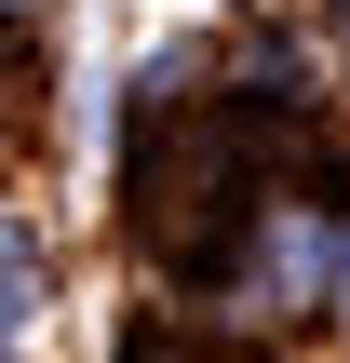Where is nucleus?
<instances>
[{"label":"nucleus","mask_w":350,"mask_h":363,"mask_svg":"<svg viewBox=\"0 0 350 363\" xmlns=\"http://www.w3.org/2000/svg\"><path fill=\"white\" fill-rule=\"evenodd\" d=\"M121 363H229V350H202V337H135Z\"/></svg>","instance_id":"nucleus-3"},{"label":"nucleus","mask_w":350,"mask_h":363,"mask_svg":"<svg viewBox=\"0 0 350 363\" xmlns=\"http://www.w3.org/2000/svg\"><path fill=\"white\" fill-rule=\"evenodd\" d=\"M121 162H135L121 216H135L148 269H175V283L229 269V256L256 242V216H270L256 108H243V94H202V81H189V54H148V81L121 94Z\"/></svg>","instance_id":"nucleus-1"},{"label":"nucleus","mask_w":350,"mask_h":363,"mask_svg":"<svg viewBox=\"0 0 350 363\" xmlns=\"http://www.w3.org/2000/svg\"><path fill=\"white\" fill-rule=\"evenodd\" d=\"M27 310H40V242H27V229L0 216V337H13Z\"/></svg>","instance_id":"nucleus-2"}]
</instances>
